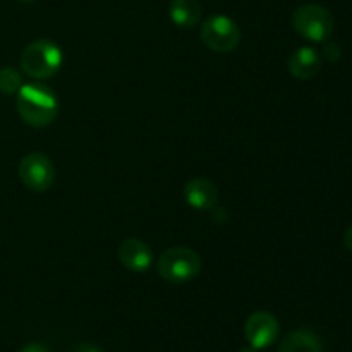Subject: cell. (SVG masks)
Returning <instances> with one entry per match:
<instances>
[{"mask_svg": "<svg viewBox=\"0 0 352 352\" xmlns=\"http://www.w3.org/2000/svg\"><path fill=\"white\" fill-rule=\"evenodd\" d=\"M19 352H48V349L43 344H28Z\"/></svg>", "mask_w": 352, "mask_h": 352, "instance_id": "16", "label": "cell"}, {"mask_svg": "<svg viewBox=\"0 0 352 352\" xmlns=\"http://www.w3.org/2000/svg\"><path fill=\"white\" fill-rule=\"evenodd\" d=\"M201 258L196 251L184 246H175L164 251L158 258L157 270L164 280L170 284H186L201 272Z\"/></svg>", "mask_w": 352, "mask_h": 352, "instance_id": "3", "label": "cell"}, {"mask_svg": "<svg viewBox=\"0 0 352 352\" xmlns=\"http://www.w3.org/2000/svg\"><path fill=\"white\" fill-rule=\"evenodd\" d=\"M19 179L30 191L45 192L54 186L55 167L50 158L43 153H28L19 162Z\"/></svg>", "mask_w": 352, "mask_h": 352, "instance_id": "6", "label": "cell"}, {"mask_svg": "<svg viewBox=\"0 0 352 352\" xmlns=\"http://www.w3.org/2000/svg\"><path fill=\"white\" fill-rule=\"evenodd\" d=\"M344 244H346L347 250L352 253V226L346 230V236H344Z\"/></svg>", "mask_w": 352, "mask_h": 352, "instance_id": "17", "label": "cell"}, {"mask_svg": "<svg viewBox=\"0 0 352 352\" xmlns=\"http://www.w3.org/2000/svg\"><path fill=\"white\" fill-rule=\"evenodd\" d=\"M237 352H258V349H254L253 346H248V347H241Z\"/></svg>", "mask_w": 352, "mask_h": 352, "instance_id": "18", "label": "cell"}, {"mask_svg": "<svg viewBox=\"0 0 352 352\" xmlns=\"http://www.w3.org/2000/svg\"><path fill=\"white\" fill-rule=\"evenodd\" d=\"M184 199L196 210H212L219 203V189L206 177H192L184 186Z\"/></svg>", "mask_w": 352, "mask_h": 352, "instance_id": "9", "label": "cell"}, {"mask_svg": "<svg viewBox=\"0 0 352 352\" xmlns=\"http://www.w3.org/2000/svg\"><path fill=\"white\" fill-rule=\"evenodd\" d=\"M117 254H119L120 263L127 270L136 272V274H143L153 263V253H151L150 246L144 241L134 239V237L122 241Z\"/></svg>", "mask_w": 352, "mask_h": 352, "instance_id": "8", "label": "cell"}, {"mask_svg": "<svg viewBox=\"0 0 352 352\" xmlns=\"http://www.w3.org/2000/svg\"><path fill=\"white\" fill-rule=\"evenodd\" d=\"M325 57L329 58L330 62H337L340 58V55H342V50H340V47L337 43H327L325 47Z\"/></svg>", "mask_w": 352, "mask_h": 352, "instance_id": "14", "label": "cell"}, {"mask_svg": "<svg viewBox=\"0 0 352 352\" xmlns=\"http://www.w3.org/2000/svg\"><path fill=\"white\" fill-rule=\"evenodd\" d=\"M199 36L205 47L219 54L234 52L241 43V30L236 21L223 14H215L205 19Z\"/></svg>", "mask_w": 352, "mask_h": 352, "instance_id": "5", "label": "cell"}, {"mask_svg": "<svg viewBox=\"0 0 352 352\" xmlns=\"http://www.w3.org/2000/svg\"><path fill=\"white\" fill-rule=\"evenodd\" d=\"M292 26L306 40L322 43L333 31V16L327 7L318 3H305L292 14Z\"/></svg>", "mask_w": 352, "mask_h": 352, "instance_id": "4", "label": "cell"}, {"mask_svg": "<svg viewBox=\"0 0 352 352\" xmlns=\"http://www.w3.org/2000/svg\"><path fill=\"white\" fill-rule=\"evenodd\" d=\"M64 62L60 48L50 40H34L21 54V69L33 79H48L58 72Z\"/></svg>", "mask_w": 352, "mask_h": 352, "instance_id": "2", "label": "cell"}, {"mask_svg": "<svg viewBox=\"0 0 352 352\" xmlns=\"http://www.w3.org/2000/svg\"><path fill=\"white\" fill-rule=\"evenodd\" d=\"M23 86V78L14 67H2L0 69V93L2 95H14Z\"/></svg>", "mask_w": 352, "mask_h": 352, "instance_id": "13", "label": "cell"}, {"mask_svg": "<svg viewBox=\"0 0 352 352\" xmlns=\"http://www.w3.org/2000/svg\"><path fill=\"white\" fill-rule=\"evenodd\" d=\"M19 2H23V3H31V2H34V0H19Z\"/></svg>", "mask_w": 352, "mask_h": 352, "instance_id": "19", "label": "cell"}, {"mask_svg": "<svg viewBox=\"0 0 352 352\" xmlns=\"http://www.w3.org/2000/svg\"><path fill=\"white\" fill-rule=\"evenodd\" d=\"M17 113L31 127H45L54 122L58 112L57 96L38 82L23 85L17 91Z\"/></svg>", "mask_w": 352, "mask_h": 352, "instance_id": "1", "label": "cell"}, {"mask_svg": "<svg viewBox=\"0 0 352 352\" xmlns=\"http://www.w3.org/2000/svg\"><path fill=\"white\" fill-rule=\"evenodd\" d=\"M278 352H323V346L316 333L301 329L285 336Z\"/></svg>", "mask_w": 352, "mask_h": 352, "instance_id": "12", "label": "cell"}, {"mask_svg": "<svg viewBox=\"0 0 352 352\" xmlns=\"http://www.w3.org/2000/svg\"><path fill=\"white\" fill-rule=\"evenodd\" d=\"M289 72L294 76L296 79L301 81H308L313 79L322 69V57L318 52L311 47H299L291 54L287 60Z\"/></svg>", "mask_w": 352, "mask_h": 352, "instance_id": "10", "label": "cell"}, {"mask_svg": "<svg viewBox=\"0 0 352 352\" xmlns=\"http://www.w3.org/2000/svg\"><path fill=\"white\" fill-rule=\"evenodd\" d=\"M201 3L199 0H170L168 16L170 21L179 28H195L201 19Z\"/></svg>", "mask_w": 352, "mask_h": 352, "instance_id": "11", "label": "cell"}, {"mask_svg": "<svg viewBox=\"0 0 352 352\" xmlns=\"http://www.w3.org/2000/svg\"><path fill=\"white\" fill-rule=\"evenodd\" d=\"M280 327L277 318L268 311H256L244 323V337L254 349H267L277 340Z\"/></svg>", "mask_w": 352, "mask_h": 352, "instance_id": "7", "label": "cell"}, {"mask_svg": "<svg viewBox=\"0 0 352 352\" xmlns=\"http://www.w3.org/2000/svg\"><path fill=\"white\" fill-rule=\"evenodd\" d=\"M71 352H103V351L100 349V347L93 346V344H76Z\"/></svg>", "mask_w": 352, "mask_h": 352, "instance_id": "15", "label": "cell"}]
</instances>
